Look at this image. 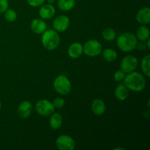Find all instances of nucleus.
Masks as SVG:
<instances>
[{"label": "nucleus", "mask_w": 150, "mask_h": 150, "mask_svg": "<svg viewBox=\"0 0 150 150\" xmlns=\"http://www.w3.org/2000/svg\"><path fill=\"white\" fill-rule=\"evenodd\" d=\"M54 88L56 92L62 95H66L71 92L72 85L68 78L64 75H59L54 81Z\"/></svg>", "instance_id": "20e7f679"}, {"label": "nucleus", "mask_w": 150, "mask_h": 150, "mask_svg": "<svg viewBox=\"0 0 150 150\" xmlns=\"http://www.w3.org/2000/svg\"><path fill=\"white\" fill-rule=\"evenodd\" d=\"M55 7L51 4H44L39 10V15L42 18L50 19L55 15Z\"/></svg>", "instance_id": "f8f14e48"}, {"label": "nucleus", "mask_w": 150, "mask_h": 150, "mask_svg": "<svg viewBox=\"0 0 150 150\" xmlns=\"http://www.w3.org/2000/svg\"><path fill=\"white\" fill-rule=\"evenodd\" d=\"M18 114L22 119H26L32 112V105L29 101L24 100L20 103L18 107Z\"/></svg>", "instance_id": "9d476101"}, {"label": "nucleus", "mask_w": 150, "mask_h": 150, "mask_svg": "<svg viewBox=\"0 0 150 150\" xmlns=\"http://www.w3.org/2000/svg\"><path fill=\"white\" fill-rule=\"evenodd\" d=\"M146 41H147V42H146V47H147L148 49H150V45H149L150 42H149V40L147 39V40H146Z\"/></svg>", "instance_id": "c85d7f7f"}, {"label": "nucleus", "mask_w": 150, "mask_h": 150, "mask_svg": "<svg viewBox=\"0 0 150 150\" xmlns=\"http://www.w3.org/2000/svg\"><path fill=\"white\" fill-rule=\"evenodd\" d=\"M8 6L7 0H0V13H4L8 9Z\"/></svg>", "instance_id": "bb28decb"}, {"label": "nucleus", "mask_w": 150, "mask_h": 150, "mask_svg": "<svg viewBox=\"0 0 150 150\" xmlns=\"http://www.w3.org/2000/svg\"><path fill=\"white\" fill-rule=\"evenodd\" d=\"M124 85L127 89L133 92H141L146 86V80L140 73L133 71L125 76Z\"/></svg>", "instance_id": "f257e3e1"}, {"label": "nucleus", "mask_w": 150, "mask_h": 150, "mask_svg": "<svg viewBox=\"0 0 150 150\" xmlns=\"http://www.w3.org/2000/svg\"><path fill=\"white\" fill-rule=\"evenodd\" d=\"M1 102H0V110H1Z\"/></svg>", "instance_id": "7c9ffc66"}, {"label": "nucleus", "mask_w": 150, "mask_h": 150, "mask_svg": "<svg viewBox=\"0 0 150 150\" xmlns=\"http://www.w3.org/2000/svg\"><path fill=\"white\" fill-rule=\"evenodd\" d=\"M4 18L9 22H13L17 18V13L12 9H7L4 12Z\"/></svg>", "instance_id": "5701e85b"}, {"label": "nucleus", "mask_w": 150, "mask_h": 150, "mask_svg": "<svg viewBox=\"0 0 150 150\" xmlns=\"http://www.w3.org/2000/svg\"><path fill=\"white\" fill-rule=\"evenodd\" d=\"M76 4V0H58L57 5L59 10L62 11H70Z\"/></svg>", "instance_id": "a211bd4d"}, {"label": "nucleus", "mask_w": 150, "mask_h": 150, "mask_svg": "<svg viewBox=\"0 0 150 150\" xmlns=\"http://www.w3.org/2000/svg\"><path fill=\"white\" fill-rule=\"evenodd\" d=\"M149 62H150V55L148 54L146 57L142 59V70L143 73L146 75L147 77L150 76V68H149Z\"/></svg>", "instance_id": "412c9836"}, {"label": "nucleus", "mask_w": 150, "mask_h": 150, "mask_svg": "<svg viewBox=\"0 0 150 150\" xmlns=\"http://www.w3.org/2000/svg\"><path fill=\"white\" fill-rule=\"evenodd\" d=\"M121 69L125 73H131L135 71L138 66V59L133 55H128L125 57L121 62Z\"/></svg>", "instance_id": "6e6552de"}, {"label": "nucleus", "mask_w": 150, "mask_h": 150, "mask_svg": "<svg viewBox=\"0 0 150 150\" xmlns=\"http://www.w3.org/2000/svg\"><path fill=\"white\" fill-rule=\"evenodd\" d=\"M114 95L116 98L119 100H125L129 95L128 89L124 84L118 85L114 90Z\"/></svg>", "instance_id": "dca6fc26"}, {"label": "nucleus", "mask_w": 150, "mask_h": 150, "mask_svg": "<svg viewBox=\"0 0 150 150\" xmlns=\"http://www.w3.org/2000/svg\"><path fill=\"white\" fill-rule=\"evenodd\" d=\"M102 51V45L96 40H89L83 46V52L88 57H96Z\"/></svg>", "instance_id": "39448f33"}, {"label": "nucleus", "mask_w": 150, "mask_h": 150, "mask_svg": "<svg viewBox=\"0 0 150 150\" xmlns=\"http://www.w3.org/2000/svg\"><path fill=\"white\" fill-rule=\"evenodd\" d=\"M137 38L131 32L122 34L117 39V46L124 52L133 51L137 46Z\"/></svg>", "instance_id": "f03ea898"}, {"label": "nucleus", "mask_w": 150, "mask_h": 150, "mask_svg": "<svg viewBox=\"0 0 150 150\" xmlns=\"http://www.w3.org/2000/svg\"><path fill=\"white\" fill-rule=\"evenodd\" d=\"M56 146L59 150H73L75 149L74 140L67 135H62L57 139Z\"/></svg>", "instance_id": "0eeeda50"}, {"label": "nucleus", "mask_w": 150, "mask_h": 150, "mask_svg": "<svg viewBox=\"0 0 150 150\" xmlns=\"http://www.w3.org/2000/svg\"><path fill=\"white\" fill-rule=\"evenodd\" d=\"M52 103L54 105V108L60 109L64 105V100L62 98H57L54 99V102Z\"/></svg>", "instance_id": "393cba45"}, {"label": "nucleus", "mask_w": 150, "mask_h": 150, "mask_svg": "<svg viewBox=\"0 0 150 150\" xmlns=\"http://www.w3.org/2000/svg\"><path fill=\"white\" fill-rule=\"evenodd\" d=\"M136 38L140 41H146L149 38V29L146 26H139L136 31Z\"/></svg>", "instance_id": "6ab92c4d"}, {"label": "nucleus", "mask_w": 150, "mask_h": 150, "mask_svg": "<svg viewBox=\"0 0 150 150\" xmlns=\"http://www.w3.org/2000/svg\"><path fill=\"white\" fill-rule=\"evenodd\" d=\"M103 37L104 39L107 41H113L116 39V32L114 29H111V28H106L103 30L102 34Z\"/></svg>", "instance_id": "4be33fe9"}, {"label": "nucleus", "mask_w": 150, "mask_h": 150, "mask_svg": "<svg viewBox=\"0 0 150 150\" xmlns=\"http://www.w3.org/2000/svg\"><path fill=\"white\" fill-rule=\"evenodd\" d=\"M62 117L59 113H53L51 114V117L50 118L49 125L50 127L53 129V130H58L61 127L62 125Z\"/></svg>", "instance_id": "f3484780"}, {"label": "nucleus", "mask_w": 150, "mask_h": 150, "mask_svg": "<svg viewBox=\"0 0 150 150\" xmlns=\"http://www.w3.org/2000/svg\"><path fill=\"white\" fill-rule=\"evenodd\" d=\"M35 109L40 116L48 117L54 112L55 108L52 103L48 100H40L37 102L35 105Z\"/></svg>", "instance_id": "423d86ee"}, {"label": "nucleus", "mask_w": 150, "mask_h": 150, "mask_svg": "<svg viewBox=\"0 0 150 150\" xmlns=\"http://www.w3.org/2000/svg\"><path fill=\"white\" fill-rule=\"evenodd\" d=\"M106 106L103 100L100 99L94 100L92 103V110L95 115L101 116L105 113Z\"/></svg>", "instance_id": "2eb2a0df"}, {"label": "nucleus", "mask_w": 150, "mask_h": 150, "mask_svg": "<svg viewBox=\"0 0 150 150\" xmlns=\"http://www.w3.org/2000/svg\"><path fill=\"white\" fill-rule=\"evenodd\" d=\"M60 43V37L57 31L48 29L42 33V44L44 48L49 51L56 49Z\"/></svg>", "instance_id": "7ed1b4c3"}, {"label": "nucleus", "mask_w": 150, "mask_h": 150, "mask_svg": "<svg viewBox=\"0 0 150 150\" xmlns=\"http://www.w3.org/2000/svg\"><path fill=\"white\" fill-rule=\"evenodd\" d=\"M136 20L139 23L146 25L150 23V8L148 7L142 8L136 14Z\"/></svg>", "instance_id": "9b49d317"}, {"label": "nucleus", "mask_w": 150, "mask_h": 150, "mask_svg": "<svg viewBox=\"0 0 150 150\" xmlns=\"http://www.w3.org/2000/svg\"><path fill=\"white\" fill-rule=\"evenodd\" d=\"M56 0H47V1H48L49 4H53L54 2H55Z\"/></svg>", "instance_id": "c756f323"}, {"label": "nucleus", "mask_w": 150, "mask_h": 150, "mask_svg": "<svg viewBox=\"0 0 150 150\" xmlns=\"http://www.w3.org/2000/svg\"><path fill=\"white\" fill-rule=\"evenodd\" d=\"M45 0H27V2L32 7H37L42 5L45 2Z\"/></svg>", "instance_id": "a878e982"}, {"label": "nucleus", "mask_w": 150, "mask_h": 150, "mask_svg": "<svg viewBox=\"0 0 150 150\" xmlns=\"http://www.w3.org/2000/svg\"><path fill=\"white\" fill-rule=\"evenodd\" d=\"M144 41H142V42H140V43H139V45H138V48H139L140 51H144V50L146 49V45L145 44V42H143Z\"/></svg>", "instance_id": "cd10ccee"}, {"label": "nucleus", "mask_w": 150, "mask_h": 150, "mask_svg": "<svg viewBox=\"0 0 150 150\" xmlns=\"http://www.w3.org/2000/svg\"><path fill=\"white\" fill-rule=\"evenodd\" d=\"M30 27L32 32L35 34H41L46 30L47 25L42 19L35 18L31 22Z\"/></svg>", "instance_id": "ddd939ff"}, {"label": "nucleus", "mask_w": 150, "mask_h": 150, "mask_svg": "<svg viewBox=\"0 0 150 150\" xmlns=\"http://www.w3.org/2000/svg\"><path fill=\"white\" fill-rule=\"evenodd\" d=\"M83 54V46L79 42H73L68 48V55L72 59H78Z\"/></svg>", "instance_id": "4468645a"}, {"label": "nucleus", "mask_w": 150, "mask_h": 150, "mask_svg": "<svg viewBox=\"0 0 150 150\" xmlns=\"http://www.w3.org/2000/svg\"><path fill=\"white\" fill-rule=\"evenodd\" d=\"M103 57L105 61L108 62H112L117 59V54L114 49L107 48V49L104 50L103 52Z\"/></svg>", "instance_id": "aec40b11"}, {"label": "nucleus", "mask_w": 150, "mask_h": 150, "mask_svg": "<svg viewBox=\"0 0 150 150\" xmlns=\"http://www.w3.org/2000/svg\"><path fill=\"white\" fill-rule=\"evenodd\" d=\"M125 77V73L122 70H119L114 73V80L117 82H120L124 80Z\"/></svg>", "instance_id": "b1692460"}, {"label": "nucleus", "mask_w": 150, "mask_h": 150, "mask_svg": "<svg viewBox=\"0 0 150 150\" xmlns=\"http://www.w3.org/2000/svg\"><path fill=\"white\" fill-rule=\"evenodd\" d=\"M69 26H70V18L64 15L57 16L53 22L54 29L59 32L66 31L68 29Z\"/></svg>", "instance_id": "1a4fd4ad"}]
</instances>
